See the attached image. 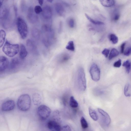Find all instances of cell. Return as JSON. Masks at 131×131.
<instances>
[{"instance_id": "obj_28", "label": "cell", "mask_w": 131, "mask_h": 131, "mask_svg": "<svg viewBox=\"0 0 131 131\" xmlns=\"http://www.w3.org/2000/svg\"><path fill=\"white\" fill-rule=\"evenodd\" d=\"M122 66L125 67L126 69V72L129 73L131 68V63L129 60H127L123 63Z\"/></svg>"}, {"instance_id": "obj_39", "label": "cell", "mask_w": 131, "mask_h": 131, "mask_svg": "<svg viewBox=\"0 0 131 131\" xmlns=\"http://www.w3.org/2000/svg\"><path fill=\"white\" fill-rule=\"evenodd\" d=\"M62 129L63 131H72L70 127L68 125H66L62 127Z\"/></svg>"}, {"instance_id": "obj_12", "label": "cell", "mask_w": 131, "mask_h": 131, "mask_svg": "<svg viewBox=\"0 0 131 131\" xmlns=\"http://www.w3.org/2000/svg\"><path fill=\"white\" fill-rule=\"evenodd\" d=\"M98 111L102 116L103 122L106 126H108L110 124L111 120L108 114L106 112L100 108H98Z\"/></svg>"}, {"instance_id": "obj_22", "label": "cell", "mask_w": 131, "mask_h": 131, "mask_svg": "<svg viewBox=\"0 0 131 131\" xmlns=\"http://www.w3.org/2000/svg\"><path fill=\"white\" fill-rule=\"evenodd\" d=\"M85 15L87 19L90 22L94 24L99 25H104V24L103 22L95 20L92 18L86 13L85 14Z\"/></svg>"}, {"instance_id": "obj_9", "label": "cell", "mask_w": 131, "mask_h": 131, "mask_svg": "<svg viewBox=\"0 0 131 131\" xmlns=\"http://www.w3.org/2000/svg\"><path fill=\"white\" fill-rule=\"evenodd\" d=\"M15 106L14 101L12 100L6 101L2 104L1 109L3 111H8L13 110Z\"/></svg>"}, {"instance_id": "obj_11", "label": "cell", "mask_w": 131, "mask_h": 131, "mask_svg": "<svg viewBox=\"0 0 131 131\" xmlns=\"http://www.w3.org/2000/svg\"><path fill=\"white\" fill-rule=\"evenodd\" d=\"M47 126L51 131H61L62 129L59 124L54 119L49 120L47 123Z\"/></svg>"}, {"instance_id": "obj_17", "label": "cell", "mask_w": 131, "mask_h": 131, "mask_svg": "<svg viewBox=\"0 0 131 131\" xmlns=\"http://www.w3.org/2000/svg\"><path fill=\"white\" fill-rule=\"evenodd\" d=\"M28 54L25 46L23 44H21L20 45V50L19 53V56L21 59H24L26 57Z\"/></svg>"}, {"instance_id": "obj_6", "label": "cell", "mask_w": 131, "mask_h": 131, "mask_svg": "<svg viewBox=\"0 0 131 131\" xmlns=\"http://www.w3.org/2000/svg\"><path fill=\"white\" fill-rule=\"evenodd\" d=\"M0 19L4 27L7 28L10 25V12L9 9L6 7H0Z\"/></svg>"}, {"instance_id": "obj_27", "label": "cell", "mask_w": 131, "mask_h": 131, "mask_svg": "<svg viewBox=\"0 0 131 131\" xmlns=\"http://www.w3.org/2000/svg\"><path fill=\"white\" fill-rule=\"evenodd\" d=\"M31 34L32 36L36 39H38L40 36V32L39 30L36 28H33L31 30Z\"/></svg>"}, {"instance_id": "obj_16", "label": "cell", "mask_w": 131, "mask_h": 131, "mask_svg": "<svg viewBox=\"0 0 131 131\" xmlns=\"http://www.w3.org/2000/svg\"><path fill=\"white\" fill-rule=\"evenodd\" d=\"M32 100L34 105H38L41 104L42 98L41 95L39 93H35L32 96Z\"/></svg>"}, {"instance_id": "obj_35", "label": "cell", "mask_w": 131, "mask_h": 131, "mask_svg": "<svg viewBox=\"0 0 131 131\" xmlns=\"http://www.w3.org/2000/svg\"><path fill=\"white\" fill-rule=\"evenodd\" d=\"M124 54L126 56H128L131 54V46H130L126 48L124 52Z\"/></svg>"}, {"instance_id": "obj_43", "label": "cell", "mask_w": 131, "mask_h": 131, "mask_svg": "<svg viewBox=\"0 0 131 131\" xmlns=\"http://www.w3.org/2000/svg\"><path fill=\"white\" fill-rule=\"evenodd\" d=\"M3 1L0 0V8L2 6V4L3 3Z\"/></svg>"}, {"instance_id": "obj_1", "label": "cell", "mask_w": 131, "mask_h": 131, "mask_svg": "<svg viewBox=\"0 0 131 131\" xmlns=\"http://www.w3.org/2000/svg\"><path fill=\"white\" fill-rule=\"evenodd\" d=\"M18 108L21 111H26L29 110L31 105V100L29 95L24 94L20 96L17 101Z\"/></svg>"}, {"instance_id": "obj_40", "label": "cell", "mask_w": 131, "mask_h": 131, "mask_svg": "<svg viewBox=\"0 0 131 131\" xmlns=\"http://www.w3.org/2000/svg\"><path fill=\"white\" fill-rule=\"evenodd\" d=\"M125 44L126 43L124 42L121 45V51L122 53H123L124 52Z\"/></svg>"}, {"instance_id": "obj_20", "label": "cell", "mask_w": 131, "mask_h": 131, "mask_svg": "<svg viewBox=\"0 0 131 131\" xmlns=\"http://www.w3.org/2000/svg\"><path fill=\"white\" fill-rule=\"evenodd\" d=\"M89 114L91 118L94 121H97L99 117L96 111L90 107L89 108Z\"/></svg>"}, {"instance_id": "obj_21", "label": "cell", "mask_w": 131, "mask_h": 131, "mask_svg": "<svg viewBox=\"0 0 131 131\" xmlns=\"http://www.w3.org/2000/svg\"><path fill=\"white\" fill-rule=\"evenodd\" d=\"M124 92L125 95L126 97L131 96V85L129 83H127L125 86Z\"/></svg>"}, {"instance_id": "obj_25", "label": "cell", "mask_w": 131, "mask_h": 131, "mask_svg": "<svg viewBox=\"0 0 131 131\" xmlns=\"http://www.w3.org/2000/svg\"><path fill=\"white\" fill-rule=\"evenodd\" d=\"M6 33L5 31L2 29L0 30V47H1L3 45L5 40Z\"/></svg>"}, {"instance_id": "obj_14", "label": "cell", "mask_w": 131, "mask_h": 131, "mask_svg": "<svg viewBox=\"0 0 131 131\" xmlns=\"http://www.w3.org/2000/svg\"><path fill=\"white\" fill-rule=\"evenodd\" d=\"M9 65L8 59L5 56H1L0 57V71L3 72L7 68Z\"/></svg>"}, {"instance_id": "obj_24", "label": "cell", "mask_w": 131, "mask_h": 131, "mask_svg": "<svg viewBox=\"0 0 131 131\" xmlns=\"http://www.w3.org/2000/svg\"><path fill=\"white\" fill-rule=\"evenodd\" d=\"M119 54L118 51L116 49L113 48L112 49L110 53L109 59L111 60L113 58L118 56Z\"/></svg>"}, {"instance_id": "obj_7", "label": "cell", "mask_w": 131, "mask_h": 131, "mask_svg": "<svg viewBox=\"0 0 131 131\" xmlns=\"http://www.w3.org/2000/svg\"><path fill=\"white\" fill-rule=\"evenodd\" d=\"M37 112L40 118L42 120H45L49 116L51 110L48 106L44 105H42L38 107Z\"/></svg>"}, {"instance_id": "obj_15", "label": "cell", "mask_w": 131, "mask_h": 131, "mask_svg": "<svg viewBox=\"0 0 131 131\" xmlns=\"http://www.w3.org/2000/svg\"><path fill=\"white\" fill-rule=\"evenodd\" d=\"M54 7L57 13L60 16H63L65 13V10L62 4L60 3H56L54 4Z\"/></svg>"}, {"instance_id": "obj_29", "label": "cell", "mask_w": 131, "mask_h": 131, "mask_svg": "<svg viewBox=\"0 0 131 131\" xmlns=\"http://www.w3.org/2000/svg\"><path fill=\"white\" fill-rule=\"evenodd\" d=\"M109 38L110 41L114 44H115L118 42V37L114 34H110Z\"/></svg>"}, {"instance_id": "obj_37", "label": "cell", "mask_w": 131, "mask_h": 131, "mask_svg": "<svg viewBox=\"0 0 131 131\" xmlns=\"http://www.w3.org/2000/svg\"><path fill=\"white\" fill-rule=\"evenodd\" d=\"M121 65V60L120 59H118L113 64V66L115 67L119 68Z\"/></svg>"}, {"instance_id": "obj_4", "label": "cell", "mask_w": 131, "mask_h": 131, "mask_svg": "<svg viewBox=\"0 0 131 131\" xmlns=\"http://www.w3.org/2000/svg\"><path fill=\"white\" fill-rule=\"evenodd\" d=\"M16 23L18 31L21 38H25L28 34V26L26 22L22 18L19 17L17 19Z\"/></svg>"}, {"instance_id": "obj_44", "label": "cell", "mask_w": 131, "mask_h": 131, "mask_svg": "<svg viewBox=\"0 0 131 131\" xmlns=\"http://www.w3.org/2000/svg\"><path fill=\"white\" fill-rule=\"evenodd\" d=\"M47 1L49 2H50L51 3L53 1V0H48V1Z\"/></svg>"}, {"instance_id": "obj_3", "label": "cell", "mask_w": 131, "mask_h": 131, "mask_svg": "<svg viewBox=\"0 0 131 131\" xmlns=\"http://www.w3.org/2000/svg\"><path fill=\"white\" fill-rule=\"evenodd\" d=\"M19 45L17 44H12L7 41L5 43L2 48L3 52L7 56L12 57L18 53Z\"/></svg>"}, {"instance_id": "obj_30", "label": "cell", "mask_w": 131, "mask_h": 131, "mask_svg": "<svg viewBox=\"0 0 131 131\" xmlns=\"http://www.w3.org/2000/svg\"><path fill=\"white\" fill-rule=\"evenodd\" d=\"M66 48L70 51H74L75 50V47L73 42L72 41H69L66 47Z\"/></svg>"}, {"instance_id": "obj_13", "label": "cell", "mask_w": 131, "mask_h": 131, "mask_svg": "<svg viewBox=\"0 0 131 131\" xmlns=\"http://www.w3.org/2000/svg\"><path fill=\"white\" fill-rule=\"evenodd\" d=\"M42 15L43 17L46 19H50L52 15V10L51 7L46 5L42 9Z\"/></svg>"}, {"instance_id": "obj_10", "label": "cell", "mask_w": 131, "mask_h": 131, "mask_svg": "<svg viewBox=\"0 0 131 131\" xmlns=\"http://www.w3.org/2000/svg\"><path fill=\"white\" fill-rule=\"evenodd\" d=\"M35 13L32 7H30L28 8L27 13V18L29 21L32 23H35L38 20V17Z\"/></svg>"}, {"instance_id": "obj_5", "label": "cell", "mask_w": 131, "mask_h": 131, "mask_svg": "<svg viewBox=\"0 0 131 131\" xmlns=\"http://www.w3.org/2000/svg\"><path fill=\"white\" fill-rule=\"evenodd\" d=\"M77 80L79 90L84 91L86 88V81L84 70L82 67L79 68L78 71Z\"/></svg>"}, {"instance_id": "obj_32", "label": "cell", "mask_w": 131, "mask_h": 131, "mask_svg": "<svg viewBox=\"0 0 131 131\" xmlns=\"http://www.w3.org/2000/svg\"><path fill=\"white\" fill-rule=\"evenodd\" d=\"M80 122L81 126L82 128L85 129L88 127V124L85 119L82 117L80 119Z\"/></svg>"}, {"instance_id": "obj_2", "label": "cell", "mask_w": 131, "mask_h": 131, "mask_svg": "<svg viewBox=\"0 0 131 131\" xmlns=\"http://www.w3.org/2000/svg\"><path fill=\"white\" fill-rule=\"evenodd\" d=\"M42 32L45 35L44 42L47 46L52 43L54 38V31L50 26L47 24L43 25L42 26Z\"/></svg>"}, {"instance_id": "obj_31", "label": "cell", "mask_w": 131, "mask_h": 131, "mask_svg": "<svg viewBox=\"0 0 131 131\" xmlns=\"http://www.w3.org/2000/svg\"><path fill=\"white\" fill-rule=\"evenodd\" d=\"M70 58V55L66 53H64L61 55L60 57V61L62 62H64L68 61Z\"/></svg>"}, {"instance_id": "obj_36", "label": "cell", "mask_w": 131, "mask_h": 131, "mask_svg": "<svg viewBox=\"0 0 131 131\" xmlns=\"http://www.w3.org/2000/svg\"><path fill=\"white\" fill-rule=\"evenodd\" d=\"M68 23L69 26L71 28H73L74 26V21L72 18L69 19L68 20Z\"/></svg>"}, {"instance_id": "obj_19", "label": "cell", "mask_w": 131, "mask_h": 131, "mask_svg": "<svg viewBox=\"0 0 131 131\" xmlns=\"http://www.w3.org/2000/svg\"><path fill=\"white\" fill-rule=\"evenodd\" d=\"M26 45L27 48L31 51H33L36 49V47L34 43L30 39L27 40Z\"/></svg>"}, {"instance_id": "obj_23", "label": "cell", "mask_w": 131, "mask_h": 131, "mask_svg": "<svg viewBox=\"0 0 131 131\" xmlns=\"http://www.w3.org/2000/svg\"><path fill=\"white\" fill-rule=\"evenodd\" d=\"M19 63V61L17 58H13L11 61L9 65L10 68L11 69L15 68Z\"/></svg>"}, {"instance_id": "obj_38", "label": "cell", "mask_w": 131, "mask_h": 131, "mask_svg": "<svg viewBox=\"0 0 131 131\" xmlns=\"http://www.w3.org/2000/svg\"><path fill=\"white\" fill-rule=\"evenodd\" d=\"M110 52V50L109 49H104L102 51V53L103 54L105 57H107Z\"/></svg>"}, {"instance_id": "obj_18", "label": "cell", "mask_w": 131, "mask_h": 131, "mask_svg": "<svg viewBox=\"0 0 131 131\" xmlns=\"http://www.w3.org/2000/svg\"><path fill=\"white\" fill-rule=\"evenodd\" d=\"M100 1L102 5L106 7L112 6L115 3V1L114 0H100Z\"/></svg>"}, {"instance_id": "obj_33", "label": "cell", "mask_w": 131, "mask_h": 131, "mask_svg": "<svg viewBox=\"0 0 131 131\" xmlns=\"http://www.w3.org/2000/svg\"><path fill=\"white\" fill-rule=\"evenodd\" d=\"M112 19L114 21L118 20L119 18L120 15L118 11L116 10L113 12Z\"/></svg>"}, {"instance_id": "obj_34", "label": "cell", "mask_w": 131, "mask_h": 131, "mask_svg": "<svg viewBox=\"0 0 131 131\" xmlns=\"http://www.w3.org/2000/svg\"><path fill=\"white\" fill-rule=\"evenodd\" d=\"M34 11L36 14H39L42 11V9L39 5H36L35 7Z\"/></svg>"}, {"instance_id": "obj_42", "label": "cell", "mask_w": 131, "mask_h": 131, "mask_svg": "<svg viewBox=\"0 0 131 131\" xmlns=\"http://www.w3.org/2000/svg\"><path fill=\"white\" fill-rule=\"evenodd\" d=\"M43 0H39L38 1V2L40 5L41 6L43 4Z\"/></svg>"}, {"instance_id": "obj_41", "label": "cell", "mask_w": 131, "mask_h": 131, "mask_svg": "<svg viewBox=\"0 0 131 131\" xmlns=\"http://www.w3.org/2000/svg\"><path fill=\"white\" fill-rule=\"evenodd\" d=\"M62 23L61 21H60L59 23V28L58 29V32L59 33H60L61 32L62 29Z\"/></svg>"}, {"instance_id": "obj_26", "label": "cell", "mask_w": 131, "mask_h": 131, "mask_svg": "<svg viewBox=\"0 0 131 131\" xmlns=\"http://www.w3.org/2000/svg\"><path fill=\"white\" fill-rule=\"evenodd\" d=\"M69 104L70 106L72 108L77 107L78 105L77 102L73 96H72L70 97Z\"/></svg>"}, {"instance_id": "obj_8", "label": "cell", "mask_w": 131, "mask_h": 131, "mask_svg": "<svg viewBox=\"0 0 131 131\" xmlns=\"http://www.w3.org/2000/svg\"><path fill=\"white\" fill-rule=\"evenodd\" d=\"M89 72L93 80L97 81L99 80L100 71V69L96 64L93 63L92 65L90 68Z\"/></svg>"}]
</instances>
